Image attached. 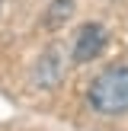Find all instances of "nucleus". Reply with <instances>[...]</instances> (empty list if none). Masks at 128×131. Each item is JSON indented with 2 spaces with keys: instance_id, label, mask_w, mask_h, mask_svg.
Segmentation results:
<instances>
[{
  "instance_id": "7ed1b4c3",
  "label": "nucleus",
  "mask_w": 128,
  "mask_h": 131,
  "mask_svg": "<svg viewBox=\"0 0 128 131\" xmlns=\"http://www.w3.org/2000/svg\"><path fill=\"white\" fill-rule=\"evenodd\" d=\"M55 3H70V0H55Z\"/></svg>"
},
{
  "instance_id": "f257e3e1",
  "label": "nucleus",
  "mask_w": 128,
  "mask_h": 131,
  "mask_svg": "<svg viewBox=\"0 0 128 131\" xmlns=\"http://www.w3.org/2000/svg\"><path fill=\"white\" fill-rule=\"evenodd\" d=\"M90 106L99 115H128V67H109L90 83Z\"/></svg>"
},
{
  "instance_id": "f03ea898",
  "label": "nucleus",
  "mask_w": 128,
  "mask_h": 131,
  "mask_svg": "<svg viewBox=\"0 0 128 131\" xmlns=\"http://www.w3.org/2000/svg\"><path fill=\"white\" fill-rule=\"evenodd\" d=\"M106 26H99V23H87L80 32H77V38H74V61L77 64H87V61H93V58H99L102 54V48H106Z\"/></svg>"
}]
</instances>
